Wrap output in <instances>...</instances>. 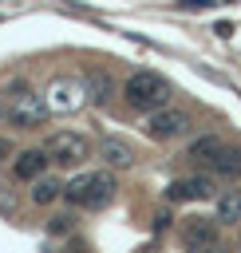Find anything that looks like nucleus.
<instances>
[{
	"label": "nucleus",
	"instance_id": "dca6fc26",
	"mask_svg": "<svg viewBox=\"0 0 241 253\" xmlns=\"http://www.w3.org/2000/svg\"><path fill=\"white\" fill-rule=\"evenodd\" d=\"M47 229H51L55 237H59V233H71V229H75V217H71V213H55V217L47 221Z\"/></svg>",
	"mask_w": 241,
	"mask_h": 253
},
{
	"label": "nucleus",
	"instance_id": "9b49d317",
	"mask_svg": "<svg viewBox=\"0 0 241 253\" xmlns=\"http://www.w3.org/2000/svg\"><path fill=\"white\" fill-rule=\"evenodd\" d=\"M225 146H229V142H225L221 134H198V138H190L186 158H190V162H198V166H209V162H213Z\"/></svg>",
	"mask_w": 241,
	"mask_h": 253
},
{
	"label": "nucleus",
	"instance_id": "423d86ee",
	"mask_svg": "<svg viewBox=\"0 0 241 253\" xmlns=\"http://www.w3.org/2000/svg\"><path fill=\"white\" fill-rule=\"evenodd\" d=\"M43 150L51 154V166H79V162L91 158V142H87V134H79V130H59V134H51V138L43 142Z\"/></svg>",
	"mask_w": 241,
	"mask_h": 253
},
{
	"label": "nucleus",
	"instance_id": "6e6552de",
	"mask_svg": "<svg viewBox=\"0 0 241 253\" xmlns=\"http://www.w3.org/2000/svg\"><path fill=\"white\" fill-rule=\"evenodd\" d=\"M178 233H182L186 253H198V249H205V245L221 241V237H217V217H186Z\"/></svg>",
	"mask_w": 241,
	"mask_h": 253
},
{
	"label": "nucleus",
	"instance_id": "2eb2a0df",
	"mask_svg": "<svg viewBox=\"0 0 241 253\" xmlns=\"http://www.w3.org/2000/svg\"><path fill=\"white\" fill-rule=\"evenodd\" d=\"M55 198H63V182H59V178L43 174V178L32 182V202H36V206H51Z\"/></svg>",
	"mask_w": 241,
	"mask_h": 253
},
{
	"label": "nucleus",
	"instance_id": "9d476101",
	"mask_svg": "<svg viewBox=\"0 0 241 253\" xmlns=\"http://www.w3.org/2000/svg\"><path fill=\"white\" fill-rule=\"evenodd\" d=\"M99 158H103V166H107V170H130V166L138 162L134 146H130V142H122V138H115V134L99 142Z\"/></svg>",
	"mask_w": 241,
	"mask_h": 253
},
{
	"label": "nucleus",
	"instance_id": "0eeeda50",
	"mask_svg": "<svg viewBox=\"0 0 241 253\" xmlns=\"http://www.w3.org/2000/svg\"><path fill=\"white\" fill-rule=\"evenodd\" d=\"M221 190L213 182V174H190V178H174L166 186V202H213Z\"/></svg>",
	"mask_w": 241,
	"mask_h": 253
},
{
	"label": "nucleus",
	"instance_id": "f03ea898",
	"mask_svg": "<svg viewBox=\"0 0 241 253\" xmlns=\"http://www.w3.org/2000/svg\"><path fill=\"white\" fill-rule=\"evenodd\" d=\"M122 99H126L130 111H138V115H154V111L170 107V79H166L162 71L142 67V71H134V75L122 83Z\"/></svg>",
	"mask_w": 241,
	"mask_h": 253
},
{
	"label": "nucleus",
	"instance_id": "1a4fd4ad",
	"mask_svg": "<svg viewBox=\"0 0 241 253\" xmlns=\"http://www.w3.org/2000/svg\"><path fill=\"white\" fill-rule=\"evenodd\" d=\"M47 166H51V154H47L43 146L20 150V154L12 158V174H16L20 182H36V178H43V174H47Z\"/></svg>",
	"mask_w": 241,
	"mask_h": 253
},
{
	"label": "nucleus",
	"instance_id": "6ab92c4d",
	"mask_svg": "<svg viewBox=\"0 0 241 253\" xmlns=\"http://www.w3.org/2000/svg\"><path fill=\"white\" fill-rule=\"evenodd\" d=\"M4 158H12V142L0 134V162H4Z\"/></svg>",
	"mask_w": 241,
	"mask_h": 253
},
{
	"label": "nucleus",
	"instance_id": "7ed1b4c3",
	"mask_svg": "<svg viewBox=\"0 0 241 253\" xmlns=\"http://www.w3.org/2000/svg\"><path fill=\"white\" fill-rule=\"evenodd\" d=\"M4 103H8V123H12L16 130H36V126H43V119L51 115L47 95L32 91L24 79H12V87L4 91Z\"/></svg>",
	"mask_w": 241,
	"mask_h": 253
},
{
	"label": "nucleus",
	"instance_id": "20e7f679",
	"mask_svg": "<svg viewBox=\"0 0 241 253\" xmlns=\"http://www.w3.org/2000/svg\"><path fill=\"white\" fill-rule=\"evenodd\" d=\"M43 95H47L51 115H75V111L91 99V91H87L83 75H55V79L43 87Z\"/></svg>",
	"mask_w": 241,
	"mask_h": 253
},
{
	"label": "nucleus",
	"instance_id": "f3484780",
	"mask_svg": "<svg viewBox=\"0 0 241 253\" xmlns=\"http://www.w3.org/2000/svg\"><path fill=\"white\" fill-rule=\"evenodd\" d=\"M213 32H217L221 40H229V36H233V24H229V20H217V24H213Z\"/></svg>",
	"mask_w": 241,
	"mask_h": 253
},
{
	"label": "nucleus",
	"instance_id": "4be33fe9",
	"mask_svg": "<svg viewBox=\"0 0 241 253\" xmlns=\"http://www.w3.org/2000/svg\"><path fill=\"white\" fill-rule=\"evenodd\" d=\"M0 123H8V103H4V95H0Z\"/></svg>",
	"mask_w": 241,
	"mask_h": 253
},
{
	"label": "nucleus",
	"instance_id": "a211bd4d",
	"mask_svg": "<svg viewBox=\"0 0 241 253\" xmlns=\"http://www.w3.org/2000/svg\"><path fill=\"white\" fill-rule=\"evenodd\" d=\"M0 210H4V213H12V210H16V202H12V194H0Z\"/></svg>",
	"mask_w": 241,
	"mask_h": 253
},
{
	"label": "nucleus",
	"instance_id": "412c9836",
	"mask_svg": "<svg viewBox=\"0 0 241 253\" xmlns=\"http://www.w3.org/2000/svg\"><path fill=\"white\" fill-rule=\"evenodd\" d=\"M198 253H225V241H213V245H205V249H198Z\"/></svg>",
	"mask_w": 241,
	"mask_h": 253
},
{
	"label": "nucleus",
	"instance_id": "5701e85b",
	"mask_svg": "<svg viewBox=\"0 0 241 253\" xmlns=\"http://www.w3.org/2000/svg\"><path fill=\"white\" fill-rule=\"evenodd\" d=\"M237 249H241V241H237Z\"/></svg>",
	"mask_w": 241,
	"mask_h": 253
},
{
	"label": "nucleus",
	"instance_id": "4468645a",
	"mask_svg": "<svg viewBox=\"0 0 241 253\" xmlns=\"http://www.w3.org/2000/svg\"><path fill=\"white\" fill-rule=\"evenodd\" d=\"M213 210H217V221L237 225V221H241V190H221V194L213 198Z\"/></svg>",
	"mask_w": 241,
	"mask_h": 253
},
{
	"label": "nucleus",
	"instance_id": "f257e3e1",
	"mask_svg": "<svg viewBox=\"0 0 241 253\" xmlns=\"http://www.w3.org/2000/svg\"><path fill=\"white\" fill-rule=\"evenodd\" d=\"M115 190H119V182H115V170H83V174H71L67 182H63V198L71 202V206H87V210H103V206H111L115 202Z\"/></svg>",
	"mask_w": 241,
	"mask_h": 253
},
{
	"label": "nucleus",
	"instance_id": "ddd939ff",
	"mask_svg": "<svg viewBox=\"0 0 241 253\" xmlns=\"http://www.w3.org/2000/svg\"><path fill=\"white\" fill-rule=\"evenodd\" d=\"M205 174H213V178H225V182H233V178H241V150L237 146H225L209 166H205Z\"/></svg>",
	"mask_w": 241,
	"mask_h": 253
},
{
	"label": "nucleus",
	"instance_id": "39448f33",
	"mask_svg": "<svg viewBox=\"0 0 241 253\" xmlns=\"http://www.w3.org/2000/svg\"><path fill=\"white\" fill-rule=\"evenodd\" d=\"M190 126H194V119L182 107H162V111L146 115V138L150 142H178L190 134Z\"/></svg>",
	"mask_w": 241,
	"mask_h": 253
},
{
	"label": "nucleus",
	"instance_id": "aec40b11",
	"mask_svg": "<svg viewBox=\"0 0 241 253\" xmlns=\"http://www.w3.org/2000/svg\"><path fill=\"white\" fill-rule=\"evenodd\" d=\"M205 4H209V0H182V8H186V12H194V8H205Z\"/></svg>",
	"mask_w": 241,
	"mask_h": 253
},
{
	"label": "nucleus",
	"instance_id": "f8f14e48",
	"mask_svg": "<svg viewBox=\"0 0 241 253\" xmlns=\"http://www.w3.org/2000/svg\"><path fill=\"white\" fill-rule=\"evenodd\" d=\"M83 83H87V91H91V103L107 107V103L115 99V79H111V71H103V67H87V71H83Z\"/></svg>",
	"mask_w": 241,
	"mask_h": 253
}]
</instances>
